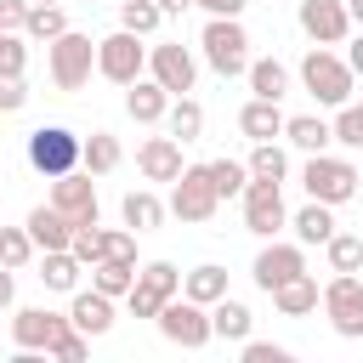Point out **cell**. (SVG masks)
Segmentation results:
<instances>
[{"mask_svg": "<svg viewBox=\"0 0 363 363\" xmlns=\"http://www.w3.org/2000/svg\"><path fill=\"white\" fill-rule=\"evenodd\" d=\"M301 85H306V96H312L318 108H340V102H352L357 74L346 68V57H340V51L312 45V51L301 57Z\"/></svg>", "mask_w": 363, "mask_h": 363, "instance_id": "obj_1", "label": "cell"}, {"mask_svg": "<svg viewBox=\"0 0 363 363\" xmlns=\"http://www.w3.org/2000/svg\"><path fill=\"white\" fill-rule=\"evenodd\" d=\"M199 51H204V62H210L221 79H238V74L250 68V34H244L238 17H210L204 34H199Z\"/></svg>", "mask_w": 363, "mask_h": 363, "instance_id": "obj_2", "label": "cell"}, {"mask_svg": "<svg viewBox=\"0 0 363 363\" xmlns=\"http://www.w3.org/2000/svg\"><path fill=\"white\" fill-rule=\"evenodd\" d=\"M45 68H51V85L57 91H79L91 74H96V40L79 34V28H62L45 51Z\"/></svg>", "mask_w": 363, "mask_h": 363, "instance_id": "obj_3", "label": "cell"}, {"mask_svg": "<svg viewBox=\"0 0 363 363\" xmlns=\"http://www.w3.org/2000/svg\"><path fill=\"white\" fill-rule=\"evenodd\" d=\"M301 187L318 204H346V199H357V164L352 159H335V153H306Z\"/></svg>", "mask_w": 363, "mask_h": 363, "instance_id": "obj_4", "label": "cell"}, {"mask_svg": "<svg viewBox=\"0 0 363 363\" xmlns=\"http://www.w3.org/2000/svg\"><path fill=\"white\" fill-rule=\"evenodd\" d=\"M153 323H159V335H164L170 346H182V352H199V346L216 340V335H210V306H199V301H187V295H170V301L153 312Z\"/></svg>", "mask_w": 363, "mask_h": 363, "instance_id": "obj_5", "label": "cell"}, {"mask_svg": "<svg viewBox=\"0 0 363 363\" xmlns=\"http://www.w3.org/2000/svg\"><path fill=\"white\" fill-rule=\"evenodd\" d=\"M318 306H323V318H329V329L340 340H363V278L357 272H335L323 284Z\"/></svg>", "mask_w": 363, "mask_h": 363, "instance_id": "obj_6", "label": "cell"}, {"mask_svg": "<svg viewBox=\"0 0 363 363\" xmlns=\"http://www.w3.org/2000/svg\"><path fill=\"white\" fill-rule=\"evenodd\" d=\"M176 221H210L216 210H221V193H216V182H210V170L204 164H182V176L170 182V204H164Z\"/></svg>", "mask_w": 363, "mask_h": 363, "instance_id": "obj_7", "label": "cell"}, {"mask_svg": "<svg viewBox=\"0 0 363 363\" xmlns=\"http://www.w3.org/2000/svg\"><path fill=\"white\" fill-rule=\"evenodd\" d=\"M96 74L113 79V85L142 79V74H147V45H142V34H130V28L102 34V40H96Z\"/></svg>", "mask_w": 363, "mask_h": 363, "instance_id": "obj_8", "label": "cell"}, {"mask_svg": "<svg viewBox=\"0 0 363 363\" xmlns=\"http://www.w3.org/2000/svg\"><path fill=\"white\" fill-rule=\"evenodd\" d=\"M28 164L51 182V176H62V170H74L79 164V136L68 130V125H40V130H28Z\"/></svg>", "mask_w": 363, "mask_h": 363, "instance_id": "obj_9", "label": "cell"}, {"mask_svg": "<svg viewBox=\"0 0 363 363\" xmlns=\"http://www.w3.org/2000/svg\"><path fill=\"white\" fill-rule=\"evenodd\" d=\"M51 204L74 221V227H96V216H102V199H96V182H91V170H62V176H51Z\"/></svg>", "mask_w": 363, "mask_h": 363, "instance_id": "obj_10", "label": "cell"}, {"mask_svg": "<svg viewBox=\"0 0 363 363\" xmlns=\"http://www.w3.org/2000/svg\"><path fill=\"white\" fill-rule=\"evenodd\" d=\"M244 227L255 233V238H278L284 227H289V210H284V187L278 182H244Z\"/></svg>", "mask_w": 363, "mask_h": 363, "instance_id": "obj_11", "label": "cell"}, {"mask_svg": "<svg viewBox=\"0 0 363 363\" xmlns=\"http://www.w3.org/2000/svg\"><path fill=\"white\" fill-rule=\"evenodd\" d=\"M147 74L170 91V96H187L199 85V57L182 45V40H164V45H147Z\"/></svg>", "mask_w": 363, "mask_h": 363, "instance_id": "obj_12", "label": "cell"}, {"mask_svg": "<svg viewBox=\"0 0 363 363\" xmlns=\"http://www.w3.org/2000/svg\"><path fill=\"white\" fill-rule=\"evenodd\" d=\"M306 272V244H278V238H267L261 244V255H255V267H250V278H255V289H278V284H289V278H301Z\"/></svg>", "mask_w": 363, "mask_h": 363, "instance_id": "obj_13", "label": "cell"}, {"mask_svg": "<svg viewBox=\"0 0 363 363\" xmlns=\"http://www.w3.org/2000/svg\"><path fill=\"white\" fill-rule=\"evenodd\" d=\"M62 329H74L68 312H51V306H17L11 312V346H23V352H51V340Z\"/></svg>", "mask_w": 363, "mask_h": 363, "instance_id": "obj_14", "label": "cell"}, {"mask_svg": "<svg viewBox=\"0 0 363 363\" xmlns=\"http://www.w3.org/2000/svg\"><path fill=\"white\" fill-rule=\"evenodd\" d=\"M295 23H301V34H306L312 45H340V40L352 34V17H346V0H301V11H295Z\"/></svg>", "mask_w": 363, "mask_h": 363, "instance_id": "obj_15", "label": "cell"}, {"mask_svg": "<svg viewBox=\"0 0 363 363\" xmlns=\"http://www.w3.org/2000/svg\"><path fill=\"white\" fill-rule=\"evenodd\" d=\"M136 170L147 176V182H176L182 176V142L164 130V136H147L142 147H136Z\"/></svg>", "mask_w": 363, "mask_h": 363, "instance_id": "obj_16", "label": "cell"}, {"mask_svg": "<svg viewBox=\"0 0 363 363\" xmlns=\"http://www.w3.org/2000/svg\"><path fill=\"white\" fill-rule=\"evenodd\" d=\"M68 323L79 329V335H108L113 329V295H102V289H74V306H68Z\"/></svg>", "mask_w": 363, "mask_h": 363, "instance_id": "obj_17", "label": "cell"}, {"mask_svg": "<svg viewBox=\"0 0 363 363\" xmlns=\"http://www.w3.org/2000/svg\"><path fill=\"white\" fill-rule=\"evenodd\" d=\"M164 108H170V91H164L153 74H142V79H130V85H125V113H130L136 125H159V119H164Z\"/></svg>", "mask_w": 363, "mask_h": 363, "instance_id": "obj_18", "label": "cell"}, {"mask_svg": "<svg viewBox=\"0 0 363 363\" xmlns=\"http://www.w3.org/2000/svg\"><path fill=\"white\" fill-rule=\"evenodd\" d=\"M28 238H34V250H68V233H74V221L57 210V204H34L28 210Z\"/></svg>", "mask_w": 363, "mask_h": 363, "instance_id": "obj_19", "label": "cell"}, {"mask_svg": "<svg viewBox=\"0 0 363 363\" xmlns=\"http://www.w3.org/2000/svg\"><path fill=\"white\" fill-rule=\"evenodd\" d=\"M238 130H244L250 142H272V136H284V108L267 102V96H250V102L238 108Z\"/></svg>", "mask_w": 363, "mask_h": 363, "instance_id": "obj_20", "label": "cell"}, {"mask_svg": "<svg viewBox=\"0 0 363 363\" xmlns=\"http://www.w3.org/2000/svg\"><path fill=\"white\" fill-rule=\"evenodd\" d=\"M250 329H255V312L244 301H233V295L210 301V335L216 340H250Z\"/></svg>", "mask_w": 363, "mask_h": 363, "instance_id": "obj_21", "label": "cell"}, {"mask_svg": "<svg viewBox=\"0 0 363 363\" xmlns=\"http://www.w3.org/2000/svg\"><path fill=\"white\" fill-rule=\"evenodd\" d=\"M244 79H250V96H267V102H284L289 96V68L278 57H250Z\"/></svg>", "mask_w": 363, "mask_h": 363, "instance_id": "obj_22", "label": "cell"}, {"mask_svg": "<svg viewBox=\"0 0 363 363\" xmlns=\"http://www.w3.org/2000/svg\"><path fill=\"white\" fill-rule=\"evenodd\" d=\"M119 159H125V147H119L113 130H91V136H79V170L108 176V170H119Z\"/></svg>", "mask_w": 363, "mask_h": 363, "instance_id": "obj_23", "label": "cell"}, {"mask_svg": "<svg viewBox=\"0 0 363 363\" xmlns=\"http://www.w3.org/2000/svg\"><path fill=\"white\" fill-rule=\"evenodd\" d=\"M119 216H125V227H130V233H153L170 210H164V199H159L153 187H130V193H125V204H119Z\"/></svg>", "mask_w": 363, "mask_h": 363, "instance_id": "obj_24", "label": "cell"}, {"mask_svg": "<svg viewBox=\"0 0 363 363\" xmlns=\"http://www.w3.org/2000/svg\"><path fill=\"white\" fill-rule=\"evenodd\" d=\"M318 295H323V289H318V278H312V272H301V278H289V284H278V289H272V306H278L284 318H312V312H318Z\"/></svg>", "mask_w": 363, "mask_h": 363, "instance_id": "obj_25", "label": "cell"}, {"mask_svg": "<svg viewBox=\"0 0 363 363\" xmlns=\"http://www.w3.org/2000/svg\"><path fill=\"white\" fill-rule=\"evenodd\" d=\"M284 142L301 147V153H329L335 130H329V119H318V113H295V119H284Z\"/></svg>", "mask_w": 363, "mask_h": 363, "instance_id": "obj_26", "label": "cell"}, {"mask_svg": "<svg viewBox=\"0 0 363 363\" xmlns=\"http://www.w3.org/2000/svg\"><path fill=\"white\" fill-rule=\"evenodd\" d=\"M79 261H74V250H40V284L45 289H57V295H74L79 289Z\"/></svg>", "mask_w": 363, "mask_h": 363, "instance_id": "obj_27", "label": "cell"}, {"mask_svg": "<svg viewBox=\"0 0 363 363\" xmlns=\"http://www.w3.org/2000/svg\"><path fill=\"white\" fill-rule=\"evenodd\" d=\"M289 227H295V244H323V238L335 233V204H318V199H306V204L289 216Z\"/></svg>", "mask_w": 363, "mask_h": 363, "instance_id": "obj_28", "label": "cell"}, {"mask_svg": "<svg viewBox=\"0 0 363 363\" xmlns=\"http://www.w3.org/2000/svg\"><path fill=\"white\" fill-rule=\"evenodd\" d=\"M182 295H187V301H199V306L221 301V295H227V267H216V261H199L193 272H182Z\"/></svg>", "mask_w": 363, "mask_h": 363, "instance_id": "obj_29", "label": "cell"}, {"mask_svg": "<svg viewBox=\"0 0 363 363\" xmlns=\"http://www.w3.org/2000/svg\"><path fill=\"white\" fill-rule=\"evenodd\" d=\"M164 130L187 147V142H199L204 136V108L193 102V96H170V108H164Z\"/></svg>", "mask_w": 363, "mask_h": 363, "instance_id": "obj_30", "label": "cell"}, {"mask_svg": "<svg viewBox=\"0 0 363 363\" xmlns=\"http://www.w3.org/2000/svg\"><path fill=\"white\" fill-rule=\"evenodd\" d=\"M130 284H136V261H113V255H102V261L91 267V289H102V295H113V301H125Z\"/></svg>", "mask_w": 363, "mask_h": 363, "instance_id": "obj_31", "label": "cell"}, {"mask_svg": "<svg viewBox=\"0 0 363 363\" xmlns=\"http://www.w3.org/2000/svg\"><path fill=\"white\" fill-rule=\"evenodd\" d=\"M244 164H250V176H255V182H278V187H284V176H289V153H284L278 142H255Z\"/></svg>", "mask_w": 363, "mask_h": 363, "instance_id": "obj_32", "label": "cell"}, {"mask_svg": "<svg viewBox=\"0 0 363 363\" xmlns=\"http://www.w3.org/2000/svg\"><path fill=\"white\" fill-rule=\"evenodd\" d=\"M323 255H329V272H357V267H363V238L335 227V233L323 238Z\"/></svg>", "mask_w": 363, "mask_h": 363, "instance_id": "obj_33", "label": "cell"}, {"mask_svg": "<svg viewBox=\"0 0 363 363\" xmlns=\"http://www.w3.org/2000/svg\"><path fill=\"white\" fill-rule=\"evenodd\" d=\"M62 28H68L62 6H40V0H28V17H23V34H28V40H45V45H51Z\"/></svg>", "mask_w": 363, "mask_h": 363, "instance_id": "obj_34", "label": "cell"}, {"mask_svg": "<svg viewBox=\"0 0 363 363\" xmlns=\"http://www.w3.org/2000/svg\"><path fill=\"white\" fill-rule=\"evenodd\" d=\"M159 23H164V11H159V0H119V28H130V34H159Z\"/></svg>", "mask_w": 363, "mask_h": 363, "instance_id": "obj_35", "label": "cell"}, {"mask_svg": "<svg viewBox=\"0 0 363 363\" xmlns=\"http://www.w3.org/2000/svg\"><path fill=\"white\" fill-rule=\"evenodd\" d=\"M28 261H34V238H28V227H0V267L23 272Z\"/></svg>", "mask_w": 363, "mask_h": 363, "instance_id": "obj_36", "label": "cell"}, {"mask_svg": "<svg viewBox=\"0 0 363 363\" xmlns=\"http://www.w3.org/2000/svg\"><path fill=\"white\" fill-rule=\"evenodd\" d=\"M204 170H210V182H216V193H221V199H238V193H244V182H250V164H238V159H210Z\"/></svg>", "mask_w": 363, "mask_h": 363, "instance_id": "obj_37", "label": "cell"}, {"mask_svg": "<svg viewBox=\"0 0 363 363\" xmlns=\"http://www.w3.org/2000/svg\"><path fill=\"white\" fill-rule=\"evenodd\" d=\"M329 130H335L340 147H363V102H340L335 119H329Z\"/></svg>", "mask_w": 363, "mask_h": 363, "instance_id": "obj_38", "label": "cell"}, {"mask_svg": "<svg viewBox=\"0 0 363 363\" xmlns=\"http://www.w3.org/2000/svg\"><path fill=\"white\" fill-rule=\"evenodd\" d=\"M136 278L153 289V295H182V272H176V261H147V267H136Z\"/></svg>", "mask_w": 363, "mask_h": 363, "instance_id": "obj_39", "label": "cell"}, {"mask_svg": "<svg viewBox=\"0 0 363 363\" xmlns=\"http://www.w3.org/2000/svg\"><path fill=\"white\" fill-rule=\"evenodd\" d=\"M68 250H74L79 267H96L102 261V227H74L68 233Z\"/></svg>", "mask_w": 363, "mask_h": 363, "instance_id": "obj_40", "label": "cell"}, {"mask_svg": "<svg viewBox=\"0 0 363 363\" xmlns=\"http://www.w3.org/2000/svg\"><path fill=\"white\" fill-rule=\"evenodd\" d=\"M45 357H57V363H85V357H91V335L62 329V335L51 340V352H45Z\"/></svg>", "mask_w": 363, "mask_h": 363, "instance_id": "obj_41", "label": "cell"}, {"mask_svg": "<svg viewBox=\"0 0 363 363\" xmlns=\"http://www.w3.org/2000/svg\"><path fill=\"white\" fill-rule=\"evenodd\" d=\"M23 68H28V45H23V34L0 28V74H23Z\"/></svg>", "mask_w": 363, "mask_h": 363, "instance_id": "obj_42", "label": "cell"}, {"mask_svg": "<svg viewBox=\"0 0 363 363\" xmlns=\"http://www.w3.org/2000/svg\"><path fill=\"white\" fill-rule=\"evenodd\" d=\"M102 255H113V261H136V233H130V227H108V233H102Z\"/></svg>", "mask_w": 363, "mask_h": 363, "instance_id": "obj_43", "label": "cell"}, {"mask_svg": "<svg viewBox=\"0 0 363 363\" xmlns=\"http://www.w3.org/2000/svg\"><path fill=\"white\" fill-rule=\"evenodd\" d=\"M125 306H130V318H153V312L164 306V295H153V289H147V284L136 278V284L125 289Z\"/></svg>", "mask_w": 363, "mask_h": 363, "instance_id": "obj_44", "label": "cell"}, {"mask_svg": "<svg viewBox=\"0 0 363 363\" xmlns=\"http://www.w3.org/2000/svg\"><path fill=\"white\" fill-rule=\"evenodd\" d=\"M28 108V85L23 74H0V113H23Z\"/></svg>", "mask_w": 363, "mask_h": 363, "instance_id": "obj_45", "label": "cell"}, {"mask_svg": "<svg viewBox=\"0 0 363 363\" xmlns=\"http://www.w3.org/2000/svg\"><path fill=\"white\" fill-rule=\"evenodd\" d=\"M244 346V363H289V346H272V340H238Z\"/></svg>", "mask_w": 363, "mask_h": 363, "instance_id": "obj_46", "label": "cell"}, {"mask_svg": "<svg viewBox=\"0 0 363 363\" xmlns=\"http://www.w3.org/2000/svg\"><path fill=\"white\" fill-rule=\"evenodd\" d=\"M23 17H28V0H0V28L23 34Z\"/></svg>", "mask_w": 363, "mask_h": 363, "instance_id": "obj_47", "label": "cell"}, {"mask_svg": "<svg viewBox=\"0 0 363 363\" xmlns=\"http://www.w3.org/2000/svg\"><path fill=\"white\" fill-rule=\"evenodd\" d=\"M193 6H204L210 17H238V11L250 6V0H193Z\"/></svg>", "mask_w": 363, "mask_h": 363, "instance_id": "obj_48", "label": "cell"}, {"mask_svg": "<svg viewBox=\"0 0 363 363\" xmlns=\"http://www.w3.org/2000/svg\"><path fill=\"white\" fill-rule=\"evenodd\" d=\"M17 301V284H11V267H0V312H11Z\"/></svg>", "mask_w": 363, "mask_h": 363, "instance_id": "obj_49", "label": "cell"}, {"mask_svg": "<svg viewBox=\"0 0 363 363\" xmlns=\"http://www.w3.org/2000/svg\"><path fill=\"white\" fill-rule=\"evenodd\" d=\"M346 68H352V74H357V79H363V34H357V40H352V51H346Z\"/></svg>", "mask_w": 363, "mask_h": 363, "instance_id": "obj_50", "label": "cell"}, {"mask_svg": "<svg viewBox=\"0 0 363 363\" xmlns=\"http://www.w3.org/2000/svg\"><path fill=\"white\" fill-rule=\"evenodd\" d=\"M187 6H193V0H159V11H164V17H182Z\"/></svg>", "mask_w": 363, "mask_h": 363, "instance_id": "obj_51", "label": "cell"}, {"mask_svg": "<svg viewBox=\"0 0 363 363\" xmlns=\"http://www.w3.org/2000/svg\"><path fill=\"white\" fill-rule=\"evenodd\" d=\"M346 17H352V23L363 28V0H346Z\"/></svg>", "mask_w": 363, "mask_h": 363, "instance_id": "obj_52", "label": "cell"}, {"mask_svg": "<svg viewBox=\"0 0 363 363\" xmlns=\"http://www.w3.org/2000/svg\"><path fill=\"white\" fill-rule=\"evenodd\" d=\"M40 6H62V0H40Z\"/></svg>", "mask_w": 363, "mask_h": 363, "instance_id": "obj_53", "label": "cell"}, {"mask_svg": "<svg viewBox=\"0 0 363 363\" xmlns=\"http://www.w3.org/2000/svg\"><path fill=\"white\" fill-rule=\"evenodd\" d=\"M85 6H96V0H85Z\"/></svg>", "mask_w": 363, "mask_h": 363, "instance_id": "obj_54", "label": "cell"}]
</instances>
